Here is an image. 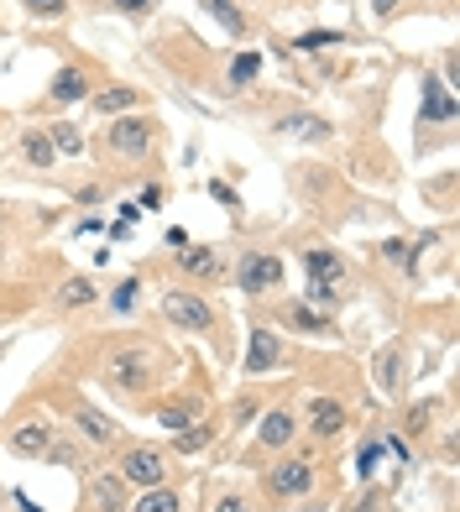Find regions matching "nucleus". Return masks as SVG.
<instances>
[{
	"mask_svg": "<svg viewBox=\"0 0 460 512\" xmlns=\"http://www.w3.org/2000/svg\"><path fill=\"white\" fill-rule=\"evenodd\" d=\"M157 147V121L152 115H115L110 131H105V152L121 157V162H142Z\"/></svg>",
	"mask_w": 460,
	"mask_h": 512,
	"instance_id": "1",
	"label": "nucleus"
},
{
	"mask_svg": "<svg viewBox=\"0 0 460 512\" xmlns=\"http://www.w3.org/2000/svg\"><path fill=\"white\" fill-rule=\"evenodd\" d=\"M163 319L173 330H189V335H215L220 330V314L210 309V298H199L194 288H168L163 293Z\"/></svg>",
	"mask_w": 460,
	"mask_h": 512,
	"instance_id": "2",
	"label": "nucleus"
},
{
	"mask_svg": "<svg viewBox=\"0 0 460 512\" xmlns=\"http://www.w3.org/2000/svg\"><path fill=\"white\" fill-rule=\"evenodd\" d=\"M105 382L115 392H147L157 382V366H152V356L142 351V345H121V351L105 361Z\"/></svg>",
	"mask_w": 460,
	"mask_h": 512,
	"instance_id": "3",
	"label": "nucleus"
},
{
	"mask_svg": "<svg viewBox=\"0 0 460 512\" xmlns=\"http://www.w3.org/2000/svg\"><path fill=\"white\" fill-rule=\"evenodd\" d=\"M115 476H121L126 486H163L168 481V450H157V445H126L121 460H115Z\"/></svg>",
	"mask_w": 460,
	"mask_h": 512,
	"instance_id": "4",
	"label": "nucleus"
},
{
	"mask_svg": "<svg viewBox=\"0 0 460 512\" xmlns=\"http://www.w3.org/2000/svg\"><path fill=\"white\" fill-rule=\"evenodd\" d=\"M262 486H267V497L272 502H298V497H309L314 492V460H304V455H283L278 465H267V476H262Z\"/></svg>",
	"mask_w": 460,
	"mask_h": 512,
	"instance_id": "5",
	"label": "nucleus"
},
{
	"mask_svg": "<svg viewBox=\"0 0 460 512\" xmlns=\"http://www.w3.org/2000/svg\"><path fill=\"white\" fill-rule=\"evenodd\" d=\"M304 267H309V298L319 309H335L340 304V288H345V267H340V256L335 251H309L304 256Z\"/></svg>",
	"mask_w": 460,
	"mask_h": 512,
	"instance_id": "6",
	"label": "nucleus"
},
{
	"mask_svg": "<svg viewBox=\"0 0 460 512\" xmlns=\"http://www.w3.org/2000/svg\"><path fill=\"white\" fill-rule=\"evenodd\" d=\"M236 283L246 298H262V293H278L283 288V262L272 251H246L241 267H236Z\"/></svg>",
	"mask_w": 460,
	"mask_h": 512,
	"instance_id": "7",
	"label": "nucleus"
},
{
	"mask_svg": "<svg viewBox=\"0 0 460 512\" xmlns=\"http://www.w3.org/2000/svg\"><path fill=\"white\" fill-rule=\"evenodd\" d=\"M84 507H95V512H126L131 507V486L115 476V471H100V476H89Z\"/></svg>",
	"mask_w": 460,
	"mask_h": 512,
	"instance_id": "8",
	"label": "nucleus"
},
{
	"mask_svg": "<svg viewBox=\"0 0 460 512\" xmlns=\"http://www.w3.org/2000/svg\"><path fill=\"white\" fill-rule=\"evenodd\" d=\"M304 424H309L314 439H335V434L345 429V403H340V398H309Z\"/></svg>",
	"mask_w": 460,
	"mask_h": 512,
	"instance_id": "9",
	"label": "nucleus"
},
{
	"mask_svg": "<svg viewBox=\"0 0 460 512\" xmlns=\"http://www.w3.org/2000/svg\"><path fill=\"white\" fill-rule=\"evenodd\" d=\"M251 377H262V371L272 366H283V340L272 335V330H251V345H246V361H241Z\"/></svg>",
	"mask_w": 460,
	"mask_h": 512,
	"instance_id": "10",
	"label": "nucleus"
},
{
	"mask_svg": "<svg viewBox=\"0 0 460 512\" xmlns=\"http://www.w3.org/2000/svg\"><path fill=\"white\" fill-rule=\"evenodd\" d=\"M293 434H298V418L288 408H272L262 418V429H257V450H288ZM257 450H251V455H257Z\"/></svg>",
	"mask_w": 460,
	"mask_h": 512,
	"instance_id": "11",
	"label": "nucleus"
},
{
	"mask_svg": "<svg viewBox=\"0 0 460 512\" xmlns=\"http://www.w3.org/2000/svg\"><path fill=\"white\" fill-rule=\"evenodd\" d=\"M178 267L189 277H199V283H220V277H225V256L215 246H183Z\"/></svg>",
	"mask_w": 460,
	"mask_h": 512,
	"instance_id": "12",
	"label": "nucleus"
},
{
	"mask_svg": "<svg viewBox=\"0 0 460 512\" xmlns=\"http://www.w3.org/2000/svg\"><path fill=\"white\" fill-rule=\"evenodd\" d=\"M53 439H58V429L48 424V418H27V424H21V429L11 434V450L32 460V455H48Z\"/></svg>",
	"mask_w": 460,
	"mask_h": 512,
	"instance_id": "13",
	"label": "nucleus"
},
{
	"mask_svg": "<svg viewBox=\"0 0 460 512\" xmlns=\"http://www.w3.org/2000/svg\"><path fill=\"white\" fill-rule=\"evenodd\" d=\"M48 100H53V105H79V100H89V74H84V68H74V63L58 68L53 84H48Z\"/></svg>",
	"mask_w": 460,
	"mask_h": 512,
	"instance_id": "14",
	"label": "nucleus"
},
{
	"mask_svg": "<svg viewBox=\"0 0 460 512\" xmlns=\"http://www.w3.org/2000/svg\"><path fill=\"white\" fill-rule=\"evenodd\" d=\"M372 371H377V387L387 392V398H398L403 392V345H382Z\"/></svg>",
	"mask_w": 460,
	"mask_h": 512,
	"instance_id": "15",
	"label": "nucleus"
},
{
	"mask_svg": "<svg viewBox=\"0 0 460 512\" xmlns=\"http://www.w3.org/2000/svg\"><path fill=\"white\" fill-rule=\"evenodd\" d=\"M455 121V100L445 84H424V110H419V126H450Z\"/></svg>",
	"mask_w": 460,
	"mask_h": 512,
	"instance_id": "16",
	"label": "nucleus"
},
{
	"mask_svg": "<svg viewBox=\"0 0 460 512\" xmlns=\"http://www.w3.org/2000/svg\"><path fill=\"white\" fill-rule=\"evenodd\" d=\"M100 298V288L89 283V277H68V283L58 288V298H53V309L58 314H74V309H89Z\"/></svg>",
	"mask_w": 460,
	"mask_h": 512,
	"instance_id": "17",
	"label": "nucleus"
},
{
	"mask_svg": "<svg viewBox=\"0 0 460 512\" xmlns=\"http://www.w3.org/2000/svg\"><path fill=\"white\" fill-rule=\"evenodd\" d=\"M278 131L283 136H298V142H325V136H330V121H325V115H283V121H278Z\"/></svg>",
	"mask_w": 460,
	"mask_h": 512,
	"instance_id": "18",
	"label": "nucleus"
},
{
	"mask_svg": "<svg viewBox=\"0 0 460 512\" xmlns=\"http://www.w3.org/2000/svg\"><path fill=\"white\" fill-rule=\"evenodd\" d=\"M74 429H79V439H89V445H110L115 439V424L100 408H74Z\"/></svg>",
	"mask_w": 460,
	"mask_h": 512,
	"instance_id": "19",
	"label": "nucleus"
},
{
	"mask_svg": "<svg viewBox=\"0 0 460 512\" xmlns=\"http://www.w3.org/2000/svg\"><path fill=\"white\" fill-rule=\"evenodd\" d=\"M136 100L142 95H136L131 84H110V89H100V95L89 100V110L95 115H126V110H136Z\"/></svg>",
	"mask_w": 460,
	"mask_h": 512,
	"instance_id": "20",
	"label": "nucleus"
},
{
	"mask_svg": "<svg viewBox=\"0 0 460 512\" xmlns=\"http://www.w3.org/2000/svg\"><path fill=\"white\" fill-rule=\"evenodd\" d=\"M21 157H27L37 173H48L53 162H58V152H53V142H48V131H37V126L21 131Z\"/></svg>",
	"mask_w": 460,
	"mask_h": 512,
	"instance_id": "21",
	"label": "nucleus"
},
{
	"mask_svg": "<svg viewBox=\"0 0 460 512\" xmlns=\"http://www.w3.org/2000/svg\"><path fill=\"white\" fill-rule=\"evenodd\" d=\"M126 512H178V492H173L168 481H163V486H147V492L136 497Z\"/></svg>",
	"mask_w": 460,
	"mask_h": 512,
	"instance_id": "22",
	"label": "nucleus"
},
{
	"mask_svg": "<svg viewBox=\"0 0 460 512\" xmlns=\"http://www.w3.org/2000/svg\"><path fill=\"white\" fill-rule=\"evenodd\" d=\"M215 439V424H183L178 434H173V455H194V450H204Z\"/></svg>",
	"mask_w": 460,
	"mask_h": 512,
	"instance_id": "23",
	"label": "nucleus"
},
{
	"mask_svg": "<svg viewBox=\"0 0 460 512\" xmlns=\"http://www.w3.org/2000/svg\"><path fill=\"white\" fill-rule=\"evenodd\" d=\"M199 6L210 11V16L220 21V27H225L230 37H246V16L236 11V0H199Z\"/></svg>",
	"mask_w": 460,
	"mask_h": 512,
	"instance_id": "24",
	"label": "nucleus"
},
{
	"mask_svg": "<svg viewBox=\"0 0 460 512\" xmlns=\"http://www.w3.org/2000/svg\"><path fill=\"white\" fill-rule=\"evenodd\" d=\"M283 319L293 324V330H309V335H330V330H335V324H330L325 314H314V309H304V304H288V309H283Z\"/></svg>",
	"mask_w": 460,
	"mask_h": 512,
	"instance_id": "25",
	"label": "nucleus"
},
{
	"mask_svg": "<svg viewBox=\"0 0 460 512\" xmlns=\"http://www.w3.org/2000/svg\"><path fill=\"white\" fill-rule=\"evenodd\" d=\"M48 142H53V152H68V157H79V152H84V136H79V126H68V121L48 126Z\"/></svg>",
	"mask_w": 460,
	"mask_h": 512,
	"instance_id": "26",
	"label": "nucleus"
},
{
	"mask_svg": "<svg viewBox=\"0 0 460 512\" xmlns=\"http://www.w3.org/2000/svg\"><path fill=\"white\" fill-rule=\"evenodd\" d=\"M262 74V53H236V63H230V89H241Z\"/></svg>",
	"mask_w": 460,
	"mask_h": 512,
	"instance_id": "27",
	"label": "nucleus"
},
{
	"mask_svg": "<svg viewBox=\"0 0 460 512\" xmlns=\"http://www.w3.org/2000/svg\"><path fill=\"white\" fill-rule=\"evenodd\" d=\"M194 413H199L194 403H168V408H157V424H163L168 434H178L183 424H194Z\"/></svg>",
	"mask_w": 460,
	"mask_h": 512,
	"instance_id": "28",
	"label": "nucleus"
},
{
	"mask_svg": "<svg viewBox=\"0 0 460 512\" xmlns=\"http://www.w3.org/2000/svg\"><path fill=\"white\" fill-rule=\"evenodd\" d=\"M382 450H387V439H366V445H361V455H356V471H361V481H372V476H377Z\"/></svg>",
	"mask_w": 460,
	"mask_h": 512,
	"instance_id": "29",
	"label": "nucleus"
},
{
	"mask_svg": "<svg viewBox=\"0 0 460 512\" xmlns=\"http://www.w3.org/2000/svg\"><path fill=\"white\" fill-rule=\"evenodd\" d=\"M293 48H298V53H325V48H345V37H340V32H304Z\"/></svg>",
	"mask_w": 460,
	"mask_h": 512,
	"instance_id": "30",
	"label": "nucleus"
},
{
	"mask_svg": "<svg viewBox=\"0 0 460 512\" xmlns=\"http://www.w3.org/2000/svg\"><path fill=\"white\" fill-rule=\"evenodd\" d=\"M136 298H142V283H136V277H126V283L110 293V309H115V314H131V309H136Z\"/></svg>",
	"mask_w": 460,
	"mask_h": 512,
	"instance_id": "31",
	"label": "nucleus"
},
{
	"mask_svg": "<svg viewBox=\"0 0 460 512\" xmlns=\"http://www.w3.org/2000/svg\"><path fill=\"white\" fill-rule=\"evenodd\" d=\"M27 6V16H37V21H58V16H68V0H21Z\"/></svg>",
	"mask_w": 460,
	"mask_h": 512,
	"instance_id": "32",
	"label": "nucleus"
},
{
	"mask_svg": "<svg viewBox=\"0 0 460 512\" xmlns=\"http://www.w3.org/2000/svg\"><path fill=\"white\" fill-rule=\"evenodd\" d=\"M210 512H257V502L241 497V492H220V497L210 502Z\"/></svg>",
	"mask_w": 460,
	"mask_h": 512,
	"instance_id": "33",
	"label": "nucleus"
},
{
	"mask_svg": "<svg viewBox=\"0 0 460 512\" xmlns=\"http://www.w3.org/2000/svg\"><path fill=\"white\" fill-rule=\"evenodd\" d=\"M413 251H419V246H408V241H387V246H382V256H387V262H398L403 272L413 267Z\"/></svg>",
	"mask_w": 460,
	"mask_h": 512,
	"instance_id": "34",
	"label": "nucleus"
},
{
	"mask_svg": "<svg viewBox=\"0 0 460 512\" xmlns=\"http://www.w3.org/2000/svg\"><path fill=\"white\" fill-rule=\"evenodd\" d=\"M429 429V408L419 403V408H408V434H424Z\"/></svg>",
	"mask_w": 460,
	"mask_h": 512,
	"instance_id": "35",
	"label": "nucleus"
},
{
	"mask_svg": "<svg viewBox=\"0 0 460 512\" xmlns=\"http://www.w3.org/2000/svg\"><path fill=\"white\" fill-rule=\"evenodd\" d=\"M157 6V0H115V11H126V16H147Z\"/></svg>",
	"mask_w": 460,
	"mask_h": 512,
	"instance_id": "36",
	"label": "nucleus"
},
{
	"mask_svg": "<svg viewBox=\"0 0 460 512\" xmlns=\"http://www.w3.org/2000/svg\"><path fill=\"white\" fill-rule=\"evenodd\" d=\"M382 507H387L382 492H366V497H361V512H382Z\"/></svg>",
	"mask_w": 460,
	"mask_h": 512,
	"instance_id": "37",
	"label": "nucleus"
},
{
	"mask_svg": "<svg viewBox=\"0 0 460 512\" xmlns=\"http://www.w3.org/2000/svg\"><path fill=\"white\" fill-rule=\"evenodd\" d=\"M398 6H403V0H372V11H377V16H393Z\"/></svg>",
	"mask_w": 460,
	"mask_h": 512,
	"instance_id": "38",
	"label": "nucleus"
}]
</instances>
